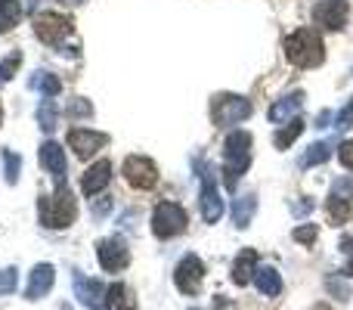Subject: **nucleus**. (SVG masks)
Segmentation results:
<instances>
[{
    "label": "nucleus",
    "mask_w": 353,
    "mask_h": 310,
    "mask_svg": "<svg viewBox=\"0 0 353 310\" xmlns=\"http://www.w3.org/2000/svg\"><path fill=\"white\" fill-rule=\"evenodd\" d=\"M37 217L47 230H65V226L74 224L78 217V202H74L68 183H56V189L50 195H41L37 199Z\"/></svg>",
    "instance_id": "1"
},
{
    "label": "nucleus",
    "mask_w": 353,
    "mask_h": 310,
    "mask_svg": "<svg viewBox=\"0 0 353 310\" xmlns=\"http://www.w3.org/2000/svg\"><path fill=\"white\" fill-rule=\"evenodd\" d=\"M285 56H288V62H292V66H298V68H316V66H323V59H325L323 37H319L313 28H298L294 35H288Z\"/></svg>",
    "instance_id": "2"
},
{
    "label": "nucleus",
    "mask_w": 353,
    "mask_h": 310,
    "mask_svg": "<svg viewBox=\"0 0 353 310\" xmlns=\"http://www.w3.org/2000/svg\"><path fill=\"white\" fill-rule=\"evenodd\" d=\"M251 164V134L248 130H232L223 143V177L226 186L239 189V177Z\"/></svg>",
    "instance_id": "3"
},
{
    "label": "nucleus",
    "mask_w": 353,
    "mask_h": 310,
    "mask_svg": "<svg viewBox=\"0 0 353 310\" xmlns=\"http://www.w3.org/2000/svg\"><path fill=\"white\" fill-rule=\"evenodd\" d=\"M189 224V214L183 211V205L176 202H159L152 211V233L159 239H174L186 230Z\"/></svg>",
    "instance_id": "4"
},
{
    "label": "nucleus",
    "mask_w": 353,
    "mask_h": 310,
    "mask_svg": "<svg viewBox=\"0 0 353 310\" xmlns=\"http://www.w3.org/2000/svg\"><path fill=\"white\" fill-rule=\"evenodd\" d=\"M74 31V22L62 12H41L34 16V35L41 37L47 47H65V37Z\"/></svg>",
    "instance_id": "5"
},
{
    "label": "nucleus",
    "mask_w": 353,
    "mask_h": 310,
    "mask_svg": "<svg viewBox=\"0 0 353 310\" xmlns=\"http://www.w3.org/2000/svg\"><path fill=\"white\" fill-rule=\"evenodd\" d=\"M251 115V103L245 97H236V93H220L211 103V118L217 128H230V124H239Z\"/></svg>",
    "instance_id": "6"
},
{
    "label": "nucleus",
    "mask_w": 353,
    "mask_h": 310,
    "mask_svg": "<svg viewBox=\"0 0 353 310\" xmlns=\"http://www.w3.org/2000/svg\"><path fill=\"white\" fill-rule=\"evenodd\" d=\"M174 282L183 295H199L201 292V282H205V264H201L199 255H183L180 264L174 270Z\"/></svg>",
    "instance_id": "7"
},
{
    "label": "nucleus",
    "mask_w": 353,
    "mask_h": 310,
    "mask_svg": "<svg viewBox=\"0 0 353 310\" xmlns=\"http://www.w3.org/2000/svg\"><path fill=\"white\" fill-rule=\"evenodd\" d=\"M97 258H99V267H103L105 273H121V270L130 264V249L121 236H109L97 245Z\"/></svg>",
    "instance_id": "8"
},
{
    "label": "nucleus",
    "mask_w": 353,
    "mask_h": 310,
    "mask_svg": "<svg viewBox=\"0 0 353 310\" xmlns=\"http://www.w3.org/2000/svg\"><path fill=\"white\" fill-rule=\"evenodd\" d=\"M199 171H201V217L208 220V224H217L220 217H223V199H220V189L217 183H214V171L205 168V164L199 162Z\"/></svg>",
    "instance_id": "9"
},
{
    "label": "nucleus",
    "mask_w": 353,
    "mask_h": 310,
    "mask_svg": "<svg viewBox=\"0 0 353 310\" xmlns=\"http://www.w3.org/2000/svg\"><path fill=\"white\" fill-rule=\"evenodd\" d=\"M124 177H128V183L137 189H152L155 183H159V168H155V162L146 155H128L124 158Z\"/></svg>",
    "instance_id": "10"
},
{
    "label": "nucleus",
    "mask_w": 353,
    "mask_h": 310,
    "mask_svg": "<svg viewBox=\"0 0 353 310\" xmlns=\"http://www.w3.org/2000/svg\"><path fill=\"white\" fill-rule=\"evenodd\" d=\"M347 0H319L313 6V25H319L325 31H341L344 22H347Z\"/></svg>",
    "instance_id": "11"
},
{
    "label": "nucleus",
    "mask_w": 353,
    "mask_h": 310,
    "mask_svg": "<svg viewBox=\"0 0 353 310\" xmlns=\"http://www.w3.org/2000/svg\"><path fill=\"white\" fill-rule=\"evenodd\" d=\"M68 146L74 149L78 158H90L97 155L99 149L109 146V134H99V130H90V128H74L68 134Z\"/></svg>",
    "instance_id": "12"
},
{
    "label": "nucleus",
    "mask_w": 353,
    "mask_h": 310,
    "mask_svg": "<svg viewBox=\"0 0 353 310\" xmlns=\"http://www.w3.org/2000/svg\"><path fill=\"white\" fill-rule=\"evenodd\" d=\"M41 164L56 183H65V174H68V158H65V149L59 143L47 140L41 146Z\"/></svg>",
    "instance_id": "13"
},
{
    "label": "nucleus",
    "mask_w": 353,
    "mask_h": 310,
    "mask_svg": "<svg viewBox=\"0 0 353 310\" xmlns=\"http://www.w3.org/2000/svg\"><path fill=\"white\" fill-rule=\"evenodd\" d=\"M109 183H112V162L109 158H99V162L90 164V168L84 171V177H81V193L84 195H99Z\"/></svg>",
    "instance_id": "14"
},
{
    "label": "nucleus",
    "mask_w": 353,
    "mask_h": 310,
    "mask_svg": "<svg viewBox=\"0 0 353 310\" xmlns=\"http://www.w3.org/2000/svg\"><path fill=\"white\" fill-rule=\"evenodd\" d=\"M74 298L81 301V304H87V307H103V301H105V286L99 280H87L81 270H74Z\"/></svg>",
    "instance_id": "15"
},
{
    "label": "nucleus",
    "mask_w": 353,
    "mask_h": 310,
    "mask_svg": "<svg viewBox=\"0 0 353 310\" xmlns=\"http://www.w3.org/2000/svg\"><path fill=\"white\" fill-rule=\"evenodd\" d=\"M53 280H56L53 264H37V267L31 270V276H28V286H25V298H28V301L43 298V295L53 289Z\"/></svg>",
    "instance_id": "16"
},
{
    "label": "nucleus",
    "mask_w": 353,
    "mask_h": 310,
    "mask_svg": "<svg viewBox=\"0 0 353 310\" xmlns=\"http://www.w3.org/2000/svg\"><path fill=\"white\" fill-rule=\"evenodd\" d=\"M257 264H261V258H257L254 249H242L236 258V264H232V282L236 286H248L251 280H254L257 273Z\"/></svg>",
    "instance_id": "17"
},
{
    "label": "nucleus",
    "mask_w": 353,
    "mask_h": 310,
    "mask_svg": "<svg viewBox=\"0 0 353 310\" xmlns=\"http://www.w3.org/2000/svg\"><path fill=\"white\" fill-rule=\"evenodd\" d=\"M254 286L263 298H279L282 295V276L276 267H257L254 273Z\"/></svg>",
    "instance_id": "18"
},
{
    "label": "nucleus",
    "mask_w": 353,
    "mask_h": 310,
    "mask_svg": "<svg viewBox=\"0 0 353 310\" xmlns=\"http://www.w3.org/2000/svg\"><path fill=\"white\" fill-rule=\"evenodd\" d=\"M105 310H134L137 307V298L130 292V286L124 282H115V286L105 289V301H103Z\"/></svg>",
    "instance_id": "19"
},
{
    "label": "nucleus",
    "mask_w": 353,
    "mask_h": 310,
    "mask_svg": "<svg viewBox=\"0 0 353 310\" xmlns=\"http://www.w3.org/2000/svg\"><path fill=\"white\" fill-rule=\"evenodd\" d=\"M254 211H257V195L254 193H245V195H239V199L232 202V220H236L239 230L251 226V217H254Z\"/></svg>",
    "instance_id": "20"
},
{
    "label": "nucleus",
    "mask_w": 353,
    "mask_h": 310,
    "mask_svg": "<svg viewBox=\"0 0 353 310\" xmlns=\"http://www.w3.org/2000/svg\"><path fill=\"white\" fill-rule=\"evenodd\" d=\"M301 103H304V93H292V97H285V99H279V103L270 109V122H285L288 115H298V109H301Z\"/></svg>",
    "instance_id": "21"
},
{
    "label": "nucleus",
    "mask_w": 353,
    "mask_h": 310,
    "mask_svg": "<svg viewBox=\"0 0 353 310\" xmlns=\"http://www.w3.org/2000/svg\"><path fill=\"white\" fill-rule=\"evenodd\" d=\"M19 19H22V3L19 0H0V35L16 28Z\"/></svg>",
    "instance_id": "22"
},
{
    "label": "nucleus",
    "mask_w": 353,
    "mask_h": 310,
    "mask_svg": "<svg viewBox=\"0 0 353 310\" xmlns=\"http://www.w3.org/2000/svg\"><path fill=\"white\" fill-rule=\"evenodd\" d=\"M31 87H34V90H41L43 99H53L56 93L62 90V81L56 78V75H50V72H37L34 78H31Z\"/></svg>",
    "instance_id": "23"
},
{
    "label": "nucleus",
    "mask_w": 353,
    "mask_h": 310,
    "mask_svg": "<svg viewBox=\"0 0 353 310\" xmlns=\"http://www.w3.org/2000/svg\"><path fill=\"white\" fill-rule=\"evenodd\" d=\"M301 134H304V122H301V118H292V122H288V128L276 130V137H273L276 149H288Z\"/></svg>",
    "instance_id": "24"
},
{
    "label": "nucleus",
    "mask_w": 353,
    "mask_h": 310,
    "mask_svg": "<svg viewBox=\"0 0 353 310\" xmlns=\"http://www.w3.org/2000/svg\"><path fill=\"white\" fill-rule=\"evenodd\" d=\"M37 122H41V128L47 130V134H53L56 124H59V112H56V103L53 99H43L41 109H37Z\"/></svg>",
    "instance_id": "25"
},
{
    "label": "nucleus",
    "mask_w": 353,
    "mask_h": 310,
    "mask_svg": "<svg viewBox=\"0 0 353 310\" xmlns=\"http://www.w3.org/2000/svg\"><path fill=\"white\" fill-rule=\"evenodd\" d=\"M329 158H332V146H329V143H313V146L307 149V155H304V168L323 164V162H329Z\"/></svg>",
    "instance_id": "26"
},
{
    "label": "nucleus",
    "mask_w": 353,
    "mask_h": 310,
    "mask_svg": "<svg viewBox=\"0 0 353 310\" xmlns=\"http://www.w3.org/2000/svg\"><path fill=\"white\" fill-rule=\"evenodd\" d=\"M332 199L353 205V177H338L335 186H332Z\"/></svg>",
    "instance_id": "27"
},
{
    "label": "nucleus",
    "mask_w": 353,
    "mask_h": 310,
    "mask_svg": "<svg viewBox=\"0 0 353 310\" xmlns=\"http://www.w3.org/2000/svg\"><path fill=\"white\" fill-rule=\"evenodd\" d=\"M22 66V53H19V50H12L10 56H6L3 62H0V84H6V81L12 78V75H16V68Z\"/></svg>",
    "instance_id": "28"
},
{
    "label": "nucleus",
    "mask_w": 353,
    "mask_h": 310,
    "mask_svg": "<svg viewBox=\"0 0 353 310\" xmlns=\"http://www.w3.org/2000/svg\"><path fill=\"white\" fill-rule=\"evenodd\" d=\"M19 168H22V158H19L12 149L3 153V171H6V183H16L19 180Z\"/></svg>",
    "instance_id": "29"
},
{
    "label": "nucleus",
    "mask_w": 353,
    "mask_h": 310,
    "mask_svg": "<svg viewBox=\"0 0 353 310\" xmlns=\"http://www.w3.org/2000/svg\"><path fill=\"white\" fill-rule=\"evenodd\" d=\"M19 286V270L16 267H3L0 270V295H12Z\"/></svg>",
    "instance_id": "30"
},
{
    "label": "nucleus",
    "mask_w": 353,
    "mask_h": 310,
    "mask_svg": "<svg viewBox=\"0 0 353 310\" xmlns=\"http://www.w3.org/2000/svg\"><path fill=\"white\" fill-rule=\"evenodd\" d=\"M325 289H329L338 301H350V286L344 280H338V276H329V280H325Z\"/></svg>",
    "instance_id": "31"
},
{
    "label": "nucleus",
    "mask_w": 353,
    "mask_h": 310,
    "mask_svg": "<svg viewBox=\"0 0 353 310\" xmlns=\"http://www.w3.org/2000/svg\"><path fill=\"white\" fill-rule=\"evenodd\" d=\"M292 239L294 242H301V245H313L319 239V230L313 224H307V226H298V230L292 233Z\"/></svg>",
    "instance_id": "32"
},
{
    "label": "nucleus",
    "mask_w": 353,
    "mask_h": 310,
    "mask_svg": "<svg viewBox=\"0 0 353 310\" xmlns=\"http://www.w3.org/2000/svg\"><path fill=\"white\" fill-rule=\"evenodd\" d=\"M350 124H353V99H350L347 106H344L341 112H338V118H335V128H338V130H347Z\"/></svg>",
    "instance_id": "33"
},
{
    "label": "nucleus",
    "mask_w": 353,
    "mask_h": 310,
    "mask_svg": "<svg viewBox=\"0 0 353 310\" xmlns=\"http://www.w3.org/2000/svg\"><path fill=\"white\" fill-rule=\"evenodd\" d=\"M338 158H341V164L347 171H353V140H347L341 149H338Z\"/></svg>",
    "instance_id": "34"
},
{
    "label": "nucleus",
    "mask_w": 353,
    "mask_h": 310,
    "mask_svg": "<svg viewBox=\"0 0 353 310\" xmlns=\"http://www.w3.org/2000/svg\"><path fill=\"white\" fill-rule=\"evenodd\" d=\"M93 106L87 103V99H74L72 106H68V115H90Z\"/></svg>",
    "instance_id": "35"
},
{
    "label": "nucleus",
    "mask_w": 353,
    "mask_h": 310,
    "mask_svg": "<svg viewBox=\"0 0 353 310\" xmlns=\"http://www.w3.org/2000/svg\"><path fill=\"white\" fill-rule=\"evenodd\" d=\"M344 276H353V255H350V261H347V267H344Z\"/></svg>",
    "instance_id": "36"
},
{
    "label": "nucleus",
    "mask_w": 353,
    "mask_h": 310,
    "mask_svg": "<svg viewBox=\"0 0 353 310\" xmlns=\"http://www.w3.org/2000/svg\"><path fill=\"white\" fill-rule=\"evenodd\" d=\"M313 310H332L329 304H316V307H313Z\"/></svg>",
    "instance_id": "37"
},
{
    "label": "nucleus",
    "mask_w": 353,
    "mask_h": 310,
    "mask_svg": "<svg viewBox=\"0 0 353 310\" xmlns=\"http://www.w3.org/2000/svg\"><path fill=\"white\" fill-rule=\"evenodd\" d=\"M72 3H81V0H72Z\"/></svg>",
    "instance_id": "38"
}]
</instances>
